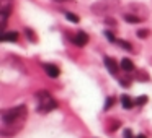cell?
<instances>
[{
    "label": "cell",
    "instance_id": "cell-1",
    "mask_svg": "<svg viewBox=\"0 0 152 138\" xmlns=\"http://www.w3.org/2000/svg\"><path fill=\"white\" fill-rule=\"evenodd\" d=\"M26 115H28L26 106H17V107L2 111V128H0L2 137L17 135V132H20L21 127H23Z\"/></svg>",
    "mask_w": 152,
    "mask_h": 138
},
{
    "label": "cell",
    "instance_id": "cell-2",
    "mask_svg": "<svg viewBox=\"0 0 152 138\" xmlns=\"http://www.w3.org/2000/svg\"><path fill=\"white\" fill-rule=\"evenodd\" d=\"M36 98H38V112L46 114V112H51L57 107V102L54 101L53 96L48 91H38Z\"/></svg>",
    "mask_w": 152,
    "mask_h": 138
},
{
    "label": "cell",
    "instance_id": "cell-3",
    "mask_svg": "<svg viewBox=\"0 0 152 138\" xmlns=\"http://www.w3.org/2000/svg\"><path fill=\"white\" fill-rule=\"evenodd\" d=\"M87 42H88V34L83 33V31H79V33L75 34V37H74V44L79 46V47H83Z\"/></svg>",
    "mask_w": 152,
    "mask_h": 138
},
{
    "label": "cell",
    "instance_id": "cell-4",
    "mask_svg": "<svg viewBox=\"0 0 152 138\" xmlns=\"http://www.w3.org/2000/svg\"><path fill=\"white\" fill-rule=\"evenodd\" d=\"M13 10V0H0V13L10 15Z\"/></svg>",
    "mask_w": 152,
    "mask_h": 138
},
{
    "label": "cell",
    "instance_id": "cell-5",
    "mask_svg": "<svg viewBox=\"0 0 152 138\" xmlns=\"http://www.w3.org/2000/svg\"><path fill=\"white\" fill-rule=\"evenodd\" d=\"M103 62H105L106 68H108V72L111 73V75H116V73H118V63H116L111 57H105V59H103Z\"/></svg>",
    "mask_w": 152,
    "mask_h": 138
},
{
    "label": "cell",
    "instance_id": "cell-6",
    "mask_svg": "<svg viewBox=\"0 0 152 138\" xmlns=\"http://www.w3.org/2000/svg\"><path fill=\"white\" fill-rule=\"evenodd\" d=\"M44 72H46L51 78H57L59 73H61V70L57 68L56 65H53V63H44Z\"/></svg>",
    "mask_w": 152,
    "mask_h": 138
},
{
    "label": "cell",
    "instance_id": "cell-7",
    "mask_svg": "<svg viewBox=\"0 0 152 138\" xmlns=\"http://www.w3.org/2000/svg\"><path fill=\"white\" fill-rule=\"evenodd\" d=\"M18 39V33L17 31H10V33H4L2 34V41L4 42H15Z\"/></svg>",
    "mask_w": 152,
    "mask_h": 138
},
{
    "label": "cell",
    "instance_id": "cell-8",
    "mask_svg": "<svg viewBox=\"0 0 152 138\" xmlns=\"http://www.w3.org/2000/svg\"><path fill=\"white\" fill-rule=\"evenodd\" d=\"M121 104H123V107H124V109H132V106H134L136 102L132 101L128 94H123L121 96Z\"/></svg>",
    "mask_w": 152,
    "mask_h": 138
},
{
    "label": "cell",
    "instance_id": "cell-9",
    "mask_svg": "<svg viewBox=\"0 0 152 138\" xmlns=\"http://www.w3.org/2000/svg\"><path fill=\"white\" fill-rule=\"evenodd\" d=\"M121 68L124 70V72H132V70H134V63L129 59H123L121 60Z\"/></svg>",
    "mask_w": 152,
    "mask_h": 138
},
{
    "label": "cell",
    "instance_id": "cell-10",
    "mask_svg": "<svg viewBox=\"0 0 152 138\" xmlns=\"http://www.w3.org/2000/svg\"><path fill=\"white\" fill-rule=\"evenodd\" d=\"M124 20L128 21V23H132V24L141 23V18H139V17H136V15H129V13H126V15H124Z\"/></svg>",
    "mask_w": 152,
    "mask_h": 138
},
{
    "label": "cell",
    "instance_id": "cell-11",
    "mask_svg": "<svg viewBox=\"0 0 152 138\" xmlns=\"http://www.w3.org/2000/svg\"><path fill=\"white\" fill-rule=\"evenodd\" d=\"M119 125H121V122H119V120H115V119H110V125H108V130L115 132L116 128H119Z\"/></svg>",
    "mask_w": 152,
    "mask_h": 138
},
{
    "label": "cell",
    "instance_id": "cell-12",
    "mask_svg": "<svg viewBox=\"0 0 152 138\" xmlns=\"http://www.w3.org/2000/svg\"><path fill=\"white\" fill-rule=\"evenodd\" d=\"M66 18H67L69 21H72V23H79V21H80V18L77 17V15L70 13V12H66Z\"/></svg>",
    "mask_w": 152,
    "mask_h": 138
},
{
    "label": "cell",
    "instance_id": "cell-13",
    "mask_svg": "<svg viewBox=\"0 0 152 138\" xmlns=\"http://www.w3.org/2000/svg\"><path fill=\"white\" fill-rule=\"evenodd\" d=\"M25 34H26V36L30 37V41H31V42H36V36H34V33L30 29V28H26V29H25Z\"/></svg>",
    "mask_w": 152,
    "mask_h": 138
},
{
    "label": "cell",
    "instance_id": "cell-14",
    "mask_svg": "<svg viewBox=\"0 0 152 138\" xmlns=\"http://www.w3.org/2000/svg\"><path fill=\"white\" fill-rule=\"evenodd\" d=\"M147 101H149V99H147V96H139V98L136 99L134 102H136V106H144Z\"/></svg>",
    "mask_w": 152,
    "mask_h": 138
},
{
    "label": "cell",
    "instance_id": "cell-15",
    "mask_svg": "<svg viewBox=\"0 0 152 138\" xmlns=\"http://www.w3.org/2000/svg\"><path fill=\"white\" fill-rule=\"evenodd\" d=\"M116 42H118L119 46L123 47V49H126V50H131V44H128V42H126V41H123V39H118V41H116Z\"/></svg>",
    "mask_w": 152,
    "mask_h": 138
},
{
    "label": "cell",
    "instance_id": "cell-16",
    "mask_svg": "<svg viewBox=\"0 0 152 138\" xmlns=\"http://www.w3.org/2000/svg\"><path fill=\"white\" fill-rule=\"evenodd\" d=\"M113 104H115V98H108V99H106V102H105V107H103V109H105V111H108V109L111 107Z\"/></svg>",
    "mask_w": 152,
    "mask_h": 138
},
{
    "label": "cell",
    "instance_id": "cell-17",
    "mask_svg": "<svg viewBox=\"0 0 152 138\" xmlns=\"http://www.w3.org/2000/svg\"><path fill=\"white\" fill-rule=\"evenodd\" d=\"M149 36V29H139L137 31V37H141V39H142V37H147Z\"/></svg>",
    "mask_w": 152,
    "mask_h": 138
},
{
    "label": "cell",
    "instance_id": "cell-18",
    "mask_svg": "<svg viewBox=\"0 0 152 138\" xmlns=\"http://www.w3.org/2000/svg\"><path fill=\"white\" fill-rule=\"evenodd\" d=\"M105 36L108 37L110 41H111V42H116V39H115V36H113L111 33H110V31H105Z\"/></svg>",
    "mask_w": 152,
    "mask_h": 138
},
{
    "label": "cell",
    "instance_id": "cell-19",
    "mask_svg": "<svg viewBox=\"0 0 152 138\" xmlns=\"http://www.w3.org/2000/svg\"><path fill=\"white\" fill-rule=\"evenodd\" d=\"M123 137H124V138H134V137H132V132L129 130V128H126V130H124V135H123Z\"/></svg>",
    "mask_w": 152,
    "mask_h": 138
},
{
    "label": "cell",
    "instance_id": "cell-20",
    "mask_svg": "<svg viewBox=\"0 0 152 138\" xmlns=\"http://www.w3.org/2000/svg\"><path fill=\"white\" fill-rule=\"evenodd\" d=\"M121 85H123V86H129V80H126V78L121 80Z\"/></svg>",
    "mask_w": 152,
    "mask_h": 138
},
{
    "label": "cell",
    "instance_id": "cell-21",
    "mask_svg": "<svg viewBox=\"0 0 152 138\" xmlns=\"http://www.w3.org/2000/svg\"><path fill=\"white\" fill-rule=\"evenodd\" d=\"M136 138H147V137H145L144 133H141V135H137V137H136Z\"/></svg>",
    "mask_w": 152,
    "mask_h": 138
},
{
    "label": "cell",
    "instance_id": "cell-22",
    "mask_svg": "<svg viewBox=\"0 0 152 138\" xmlns=\"http://www.w3.org/2000/svg\"><path fill=\"white\" fill-rule=\"evenodd\" d=\"M59 2H66V0H59Z\"/></svg>",
    "mask_w": 152,
    "mask_h": 138
}]
</instances>
